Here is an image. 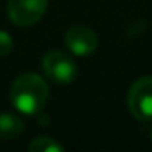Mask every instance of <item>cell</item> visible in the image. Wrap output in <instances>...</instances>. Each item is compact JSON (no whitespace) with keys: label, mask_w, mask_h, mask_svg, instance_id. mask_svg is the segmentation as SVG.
I'll list each match as a JSON object with an SVG mask.
<instances>
[{"label":"cell","mask_w":152,"mask_h":152,"mask_svg":"<svg viewBox=\"0 0 152 152\" xmlns=\"http://www.w3.org/2000/svg\"><path fill=\"white\" fill-rule=\"evenodd\" d=\"M128 108L139 121L152 119V77H141L129 87Z\"/></svg>","instance_id":"3"},{"label":"cell","mask_w":152,"mask_h":152,"mask_svg":"<svg viewBox=\"0 0 152 152\" xmlns=\"http://www.w3.org/2000/svg\"><path fill=\"white\" fill-rule=\"evenodd\" d=\"M12 48H13V39H12V36L7 31L0 30V57L7 56L12 51Z\"/></svg>","instance_id":"8"},{"label":"cell","mask_w":152,"mask_h":152,"mask_svg":"<svg viewBox=\"0 0 152 152\" xmlns=\"http://www.w3.org/2000/svg\"><path fill=\"white\" fill-rule=\"evenodd\" d=\"M48 0H8V17L18 26H31L43 18Z\"/></svg>","instance_id":"4"},{"label":"cell","mask_w":152,"mask_h":152,"mask_svg":"<svg viewBox=\"0 0 152 152\" xmlns=\"http://www.w3.org/2000/svg\"><path fill=\"white\" fill-rule=\"evenodd\" d=\"M64 43H66L67 49L75 56H88V54L95 53L96 46H98L96 34L90 28L82 26V25L69 28L66 38H64Z\"/></svg>","instance_id":"5"},{"label":"cell","mask_w":152,"mask_h":152,"mask_svg":"<svg viewBox=\"0 0 152 152\" xmlns=\"http://www.w3.org/2000/svg\"><path fill=\"white\" fill-rule=\"evenodd\" d=\"M49 90L41 75L34 72L21 74L15 79L10 88V100L17 111L23 115H38L48 102Z\"/></svg>","instance_id":"1"},{"label":"cell","mask_w":152,"mask_h":152,"mask_svg":"<svg viewBox=\"0 0 152 152\" xmlns=\"http://www.w3.org/2000/svg\"><path fill=\"white\" fill-rule=\"evenodd\" d=\"M28 151L31 152H62L64 147L53 137H36L30 142Z\"/></svg>","instance_id":"7"},{"label":"cell","mask_w":152,"mask_h":152,"mask_svg":"<svg viewBox=\"0 0 152 152\" xmlns=\"http://www.w3.org/2000/svg\"><path fill=\"white\" fill-rule=\"evenodd\" d=\"M151 139H152V131H151Z\"/></svg>","instance_id":"9"},{"label":"cell","mask_w":152,"mask_h":152,"mask_svg":"<svg viewBox=\"0 0 152 152\" xmlns=\"http://www.w3.org/2000/svg\"><path fill=\"white\" fill-rule=\"evenodd\" d=\"M43 70L48 79L59 85L74 82L79 72L74 59L62 51H49L43 57Z\"/></svg>","instance_id":"2"},{"label":"cell","mask_w":152,"mask_h":152,"mask_svg":"<svg viewBox=\"0 0 152 152\" xmlns=\"http://www.w3.org/2000/svg\"><path fill=\"white\" fill-rule=\"evenodd\" d=\"M25 129V123L20 116L13 115V113H0V139H12L21 134Z\"/></svg>","instance_id":"6"}]
</instances>
